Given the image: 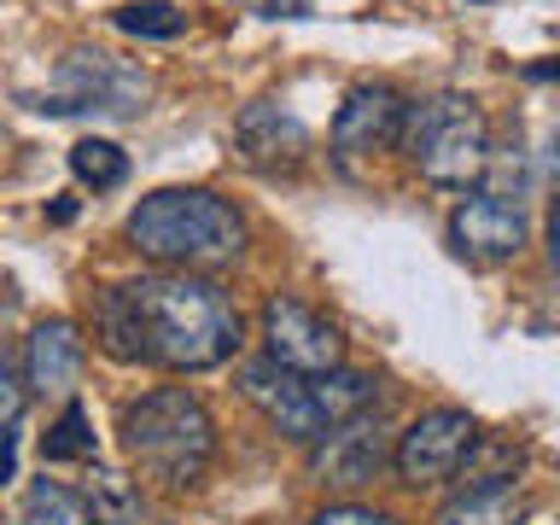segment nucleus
<instances>
[{
	"label": "nucleus",
	"mask_w": 560,
	"mask_h": 525,
	"mask_svg": "<svg viewBox=\"0 0 560 525\" xmlns=\"http://www.w3.org/2000/svg\"><path fill=\"white\" fill-rule=\"evenodd\" d=\"M94 339L117 362L205 374L245 345V322L210 275H147L94 292Z\"/></svg>",
	"instance_id": "obj_1"
},
{
	"label": "nucleus",
	"mask_w": 560,
	"mask_h": 525,
	"mask_svg": "<svg viewBox=\"0 0 560 525\" xmlns=\"http://www.w3.org/2000/svg\"><path fill=\"white\" fill-rule=\"evenodd\" d=\"M520 525H549V520H542V514H532V520H520Z\"/></svg>",
	"instance_id": "obj_24"
},
{
	"label": "nucleus",
	"mask_w": 560,
	"mask_h": 525,
	"mask_svg": "<svg viewBox=\"0 0 560 525\" xmlns=\"http://www.w3.org/2000/svg\"><path fill=\"white\" fill-rule=\"evenodd\" d=\"M397 147L409 152V164L432 187H472V182H485V164H490V122L479 112V100H467V94L409 100L402 105Z\"/></svg>",
	"instance_id": "obj_4"
},
{
	"label": "nucleus",
	"mask_w": 560,
	"mask_h": 525,
	"mask_svg": "<svg viewBox=\"0 0 560 525\" xmlns=\"http://www.w3.org/2000/svg\"><path fill=\"white\" fill-rule=\"evenodd\" d=\"M234 147L252 170L262 175H280V170H298L310 152V135L280 100H252L234 122Z\"/></svg>",
	"instance_id": "obj_11"
},
{
	"label": "nucleus",
	"mask_w": 560,
	"mask_h": 525,
	"mask_svg": "<svg viewBox=\"0 0 560 525\" xmlns=\"http://www.w3.org/2000/svg\"><path fill=\"white\" fill-rule=\"evenodd\" d=\"M310 525H402V520L397 514H380V508H362V502H332Z\"/></svg>",
	"instance_id": "obj_21"
},
{
	"label": "nucleus",
	"mask_w": 560,
	"mask_h": 525,
	"mask_svg": "<svg viewBox=\"0 0 560 525\" xmlns=\"http://www.w3.org/2000/svg\"><path fill=\"white\" fill-rule=\"evenodd\" d=\"M42 462H94V420L82 402H65V415L52 420V432L42 438Z\"/></svg>",
	"instance_id": "obj_19"
},
{
	"label": "nucleus",
	"mask_w": 560,
	"mask_h": 525,
	"mask_svg": "<svg viewBox=\"0 0 560 525\" xmlns=\"http://www.w3.org/2000/svg\"><path fill=\"white\" fill-rule=\"evenodd\" d=\"M152 82L147 70H135L117 52L100 47H77L70 59H59V82L47 94H30V112L47 117H77V112H105V117H135L147 105Z\"/></svg>",
	"instance_id": "obj_5"
},
{
	"label": "nucleus",
	"mask_w": 560,
	"mask_h": 525,
	"mask_svg": "<svg viewBox=\"0 0 560 525\" xmlns=\"http://www.w3.org/2000/svg\"><path fill=\"white\" fill-rule=\"evenodd\" d=\"M122 450L164 490H192L217 462V420L187 385H158L122 409Z\"/></svg>",
	"instance_id": "obj_3"
},
{
	"label": "nucleus",
	"mask_w": 560,
	"mask_h": 525,
	"mask_svg": "<svg viewBox=\"0 0 560 525\" xmlns=\"http://www.w3.org/2000/svg\"><path fill=\"white\" fill-rule=\"evenodd\" d=\"M112 24L122 35H140V42H175L187 30V12L170 7V0H135V7H117Z\"/></svg>",
	"instance_id": "obj_18"
},
{
	"label": "nucleus",
	"mask_w": 560,
	"mask_h": 525,
	"mask_svg": "<svg viewBox=\"0 0 560 525\" xmlns=\"http://www.w3.org/2000/svg\"><path fill=\"white\" fill-rule=\"evenodd\" d=\"M88 508H94V525H135L140 520V485L129 472H112V467H94L88 479Z\"/></svg>",
	"instance_id": "obj_17"
},
{
	"label": "nucleus",
	"mask_w": 560,
	"mask_h": 525,
	"mask_svg": "<svg viewBox=\"0 0 560 525\" xmlns=\"http://www.w3.org/2000/svg\"><path fill=\"white\" fill-rule=\"evenodd\" d=\"M82 362H88V339L77 322L52 315L30 332L24 345V392H42V397H70L82 380Z\"/></svg>",
	"instance_id": "obj_12"
},
{
	"label": "nucleus",
	"mask_w": 560,
	"mask_h": 525,
	"mask_svg": "<svg viewBox=\"0 0 560 525\" xmlns=\"http://www.w3.org/2000/svg\"><path fill=\"white\" fill-rule=\"evenodd\" d=\"M385 462H392V438H385L380 420H345V427H332L315 438L310 450V479L327 485V490H357V485H374Z\"/></svg>",
	"instance_id": "obj_9"
},
{
	"label": "nucleus",
	"mask_w": 560,
	"mask_h": 525,
	"mask_svg": "<svg viewBox=\"0 0 560 525\" xmlns=\"http://www.w3.org/2000/svg\"><path fill=\"white\" fill-rule=\"evenodd\" d=\"M525 240H532V217H525L520 199H497V192H472L450 210V252L462 262H508L525 252Z\"/></svg>",
	"instance_id": "obj_8"
},
{
	"label": "nucleus",
	"mask_w": 560,
	"mask_h": 525,
	"mask_svg": "<svg viewBox=\"0 0 560 525\" xmlns=\"http://www.w3.org/2000/svg\"><path fill=\"white\" fill-rule=\"evenodd\" d=\"M70 175H77L82 187H94V192H112L129 182V152L117 147V140H100V135H88L70 147Z\"/></svg>",
	"instance_id": "obj_16"
},
{
	"label": "nucleus",
	"mask_w": 560,
	"mask_h": 525,
	"mask_svg": "<svg viewBox=\"0 0 560 525\" xmlns=\"http://www.w3.org/2000/svg\"><path fill=\"white\" fill-rule=\"evenodd\" d=\"M262 350L275 368H287L298 380H322L332 368H345V339L322 310H310L304 298L275 292L262 304Z\"/></svg>",
	"instance_id": "obj_6"
},
{
	"label": "nucleus",
	"mask_w": 560,
	"mask_h": 525,
	"mask_svg": "<svg viewBox=\"0 0 560 525\" xmlns=\"http://www.w3.org/2000/svg\"><path fill=\"white\" fill-rule=\"evenodd\" d=\"M402 100L392 82H357L345 94V105L332 112V152L345 158H368V152H385L397 147V129H402Z\"/></svg>",
	"instance_id": "obj_10"
},
{
	"label": "nucleus",
	"mask_w": 560,
	"mask_h": 525,
	"mask_svg": "<svg viewBox=\"0 0 560 525\" xmlns=\"http://www.w3.org/2000/svg\"><path fill=\"white\" fill-rule=\"evenodd\" d=\"M240 392L252 397L287 438H298V444H315V438H322V420H315V402H310V380L275 368L269 357L240 368Z\"/></svg>",
	"instance_id": "obj_13"
},
{
	"label": "nucleus",
	"mask_w": 560,
	"mask_h": 525,
	"mask_svg": "<svg viewBox=\"0 0 560 525\" xmlns=\"http://www.w3.org/2000/svg\"><path fill=\"white\" fill-rule=\"evenodd\" d=\"M7 479H12V444L0 450V485H7Z\"/></svg>",
	"instance_id": "obj_23"
},
{
	"label": "nucleus",
	"mask_w": 560,
	"mask_h": 525,
	"mask_svg": "<svg viewBox=\"0 0 560 525\" xmlns=\"http://www.w3.org/2000/svg\"><path fill=\"white\" fill-rule=\"evenodd\" d=\"M472 438H479V420L467 409H427L420 420H409V432L392 444V462L402 472V485H444L455 479V467L467 462Z\"/></svg>",
	"instance_id": "obj_7"
},
{
	"label": "nucleus",
	"mask_w": 560,
	"mask_h": 525,
	"mask_svg": "<svg viewBox=\"0 0 560 525\" xmlns=\"http://www.w3.org/2000/svg\"><path fill=\"white\" fill-rule=\"evenodd\" d=\"M310 0H262V18H304Z\"/></svg>",
	"instance_id": "obj_22"
},
{
	"label": "nucleus",
	"mask_w": 560,
	"mask_h": 525,
	"mask_svg": "<svg viewBox=\"0 0 560 525\" xmlns=\"http://www.w3.org/2000/svg\"><path fill=\"white\" fill-rule=\"evenodd\" d=\"M467 7H485V0H467Z\"/></svg>",
	"instance_id": "obj_25"
},
{
	"label": "nucleus",
	"mask_w": 560,
	"mask_h": 525,
	"mask_svg": "<svg viewBox=\"0 0 560 525\" xmlns=\"http://www.w3.org/2000/svg\"><path fill=\"white\" fill-rule=\"evenodd\" d=\"M18 525H94V508H88L82 490H70L59 479H35Z\"/></svg>",
	"instance_id": "obj_15"
},
{
	"label": "nucleus",
	"mask_w": 560,
	"mask_h": 525,
	"mask_svg": "<svg viewBox=\"0 0 560 525\" xmlns=\"http://www.w3.org/2000/svg\"><path fill=\"white\" fill-rule=\"evenodd\" d=\"M438 525H520V479L462 485L438 508Z\"/></svg>",
	"instance_id": "obj_14"
},
{
	"label": "nucleus",
	"mask_w": 560,
	"mask_h": 525,
	"mask_svg": "<svg viewBox=\"0 0 560 525\" xmlns=\"http://www.w3.org/2000/svg\"><path fill=\"white\" fill-rule=\"evenodd\" d=\"M122 234L140 257L152 262H170L182 275H199V269H228V262L245 257V217L222 192L210 187H158L147 192Z\"/></svg>",
	"instance_id": "obj_2"
},
{
	"label": "nucleus",
	"mask_w": 560,
	"mask_h": 525,
	"mask_svg": "<svg viewBox=\"0 0 560 525\" xmlns=\"http://www.w3.org/2000/svg\"><path fill=\"white\" fill-rule=\"evenodd\" d=\"M24 402H30V392H24V374H18V357L0 345V450L12 444L18 420H24Z\"/></svg>",
	"instance_id": "obj_20"
}]
</instances>
